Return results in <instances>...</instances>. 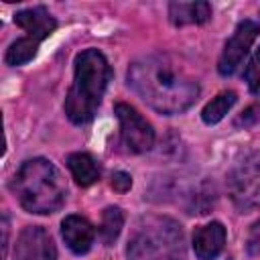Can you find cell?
Segmentation results:
<instances>
[{"instance_id":"obj_2","label":"cell","mask_w":260,"mask_h":260,"mask_svg":"<svg viewBox=\"0 0 260 260\" xmlns=\"http://www.w3.org/2000/svg\"><path fill=\"white\" fill-rule=\"evenodd\" d=\"M10 189L20 207L35 215H49L63 207L67 199V185L59 169L43 158L24 160L10 181Z\"/></svg>"},{"instance_id":"obj_3","label":"cell","mask_w":260,"mask_h":260,"mask_svg":"<svg viewBox=\"0 0 260 260\" xmlns=\"http://www.w3.org/2000/svg\"><path fill=\"white\" fill-rule=\"evenodd\" d=\"M110 79L112 67L104 53L98 49H85L77 53L73 63V83L63 106L67 118L73 124L83 126L93 120Z\"/></svg>"},{"instance_id":"obj_20","label":"cell","mask_w":260,"mask_h":260,"mask_svg":"<svg viewBox=\"0 0 260 260\" xmlns=\"http://www.w3.org/2000/svg\"><path fill=\"white\" fill-rule=\"evenodd\" d=\"M110 185H112L114 191H118V193H126V191H130V187H132V177H130L126 171H116V173L112 175Z\"/></svg>"},{"instance_id":"obj_18","label":"cell","mask_w":260,"mask_h":260,"mask_svg":"<svg viewBox=\"0 0 260 260\" xmlns=\"http://www.w3.org/2000/svg\"><path fill=\"white\" fill-rule=\"evenodd\" d=\"M260 124V104H252L246 110H242L236 118H234V126L236 128H252Z\"/></svg>"},{"instance_id":"obj_1","label":"cell","mask_w":260,"mask_h":260,"mask_svg":"<svg viewBox=\"0 0 260 260\" xmlns=\"http://www.w3.org/2000/svg\"><path fill=\"white\" fill-rule=\"evenodd\" d=\"M126 81L146 106L165 116L183 114L199 98V81L169 53H152L132 61Z\"/></svg>"},{"instance_id":"obj_7","label":"cell","mask_w":260,"mask_h":260,"mask_svg":"<svg viewBox=\"0 0 260 260\" xmlns=\"http://www.w3.org/2000/svg\"><path fill=\"white\" fill-rule=\"evenodd\" d=\"M258 35H260V24L256 20L246 18V20L238 22L234 35L228 39V43H225V47L219 55V61H217L219 75L230 77L240 69L244 57L248 55V51H250V47H252V43L256 41Z\"/></svg>"},{"instance_id":"obj_10","label":"cell","mask_w":260,"mask_h":260,"mask_svg":"<svg viewBox=\"0 0 260 260\" xmlns=\"http://www.w3.org/2000/svg\"><path fill=\"white\" fill-rule=\"evenodd\" d=\"M225 246V228L221 221H209L193 232V252L199 260H215Z\"/></svg>"},{"instance_id":"obj_12","label":"cell","mask_w":260,"mask_h":260,"mask_svg":"<svg viewBox=\"0 0 260 260\" xmlns=\"http://www.w3.org/2000/svg\"><path fill=\"white\" fill-rule=\"evenodd\" d=\"M209 2H171L169 4V20L173 26L187 24H203L211 18Z\"/></svg>"},{"instance_id":"obj_8","label":"cell","mask_w":260,"mask_h":260,"mask_svg":"<svg viewBox=\"0 0 260 260\" xmlns=\"http://www.w3.org/2000/svg\"><path fill=\"white\" fill-rule=\"evenodd\" d=\"M12 260H57L51 234L41 225H26L16 238Z\"/></svg>"},{"instance_id":"obj_11","label":"cell","mask_w":260,"mask_h":260,"mask_svg":"<svg viewBox=\"0 0 260 260\" xmlns=\"http://www.w3.org/2000/svg\"><path fill=\"white\" fill-rule=\"evenodd\" d=\"M14 24L20 26L26 35H32L41 41L49 39L57 28V20L49 14L45 6H32V8L18 10L14 14Z\"/></svg>"},{"instance_id":"obj_15","label":"cell","mask_w":260,"mask_h":260,"mask_svg":"<svg viewBox=\"0 0 260 260\" xmlns=\"http://www.w3.org/2000/svg\"><path fill=\"white\" fill-rule=\"evenodd\" d=\"M122 228H124V211H122V207H118V205L106 207L102 211V221H100V230H98L100 240L106 246H112L118 240Z\"/></svg>"},{"instance_id":"obj_13","label":"cell","mask_w":260,"mask_h":260,"mask_svg":"<svg viewBox=\"0 0 260 260\" xmlns=\"http://www.w3.org/2000/svg\"><path fill=\"white\" fill-rule=\"evenodd\" d=\"M67 167L71 177L79 187H89L100 179V165L89 152H71L67 156Z\"/></svg>"},{"instance_id":"obj_17","label":"cell","mask_w":260,"mask_h":260,"mask_svg":"<svg viewBox=\"0 0 260 260\" xmlns=\"http://www.w3.org/2000/svg\"><path fill=\"white\" fill-rule=\"evenodd\" d=\"M244 79L248 83V89L254 95H260V47L254 51L252 59L248 61L246 71H244Z\"/></svg>"},{"instance_id":"obj_9","label":"cell","mask_w":260,"mask_h":260,"mask_svg":"<svg viewBox=\"0 0 260 260\" xmlns=\"http://www.w3.org/2000/svg\"><path fill=\"white\" fill-rule=\"evenodd\" d=\"M61 236H63L67 248L73 254L83 256L93 246L95 230H93V225L85 217H81V215H67L61 221Z\"/></svg>"},{"instance_id":"obj_19","label":"cell","mask_w":260,"mask_h":260,"mask_svg":"<svg viewBox=\"0 0 260 260\" xmlns=\"http://www.w3.org/2000/svg\"><path fill=\"white\" fill-rule=\"evenodd\" d=\"M246 252L250 256H260V219L250 225V232L246 238Z\"/></svg>"},{"instance_id":"obj_16","label":"cell","mask_w":260,"mask_h":260,"mask_svg":"<svg viewBox=\"0 0 260 260\" xmlns=\"http://www.w3.org/2000/svg\"><path fill=\"white\" fill-rule=\"evenodd\" d=\"M238 102V95L236 91H221L217 93L211 102L205 104V108L201 110V120L207 124V126H213L217 122H221L225 118V114L234 108V104Z\"/></svg>"},{"instance_id":"obj_6","label":"cell","mask_w":260,"mask_h":260,"mask_svg":"<svg viewBox=\"0 0 260 260\" xmlns=\"http://www.w3.org/2000/svg\"><path fill=\"white\" fill-rule=\"evenodd\" d=\"M114 114L120 122V140L128 152L142 154L154 146V130L150 122H146V118L136 112V108L118 102L114 106Z\"/></svg>"},{"instance_id":"obj_5","label":"cell","mask_w":260,"mask_h":260,"mask_svg":"<svg viewBox=\"0 0 260 260\" xmlns=\"http://www.w3.org/2000/svg\"><path fill=\"white\" fill-rule=\"evenodd\" d=\"M228 195L242 213L260 207V154L246 156L228 173Z\"/></svg>"},{"instance_id":"obj_4","label":"cell","mask_w":260,"mask_h":260,"mask_svg":"<svg viewBox=\"0 0 260 260\" xmlns=\"http://www.w3.org/2000/svg\"><path fill=\"white\" fill-rule=\"evenodd\" d=\"M128 260H183L185 234L177 219L167 215H144L136 221L128 246Z\"/></svg>"},{"instance_id":"obj_14","label":"cell","mask_w":260,"mask_h":260,"mask_svg":"<svg viewBox=\"0 0 260 260\" xmlns=\"http://www.w3.org/2000/svg\"><path fill=\"white\" fill-rule=\"evenodd\" d=\"M41 39L32 37V35H22L18 37L14 43H10V47L6 49L4 53V63L10 65V67H20V65H26L28 61L35 59L39 47H41Z\"/></svg>"}]
</instances>
